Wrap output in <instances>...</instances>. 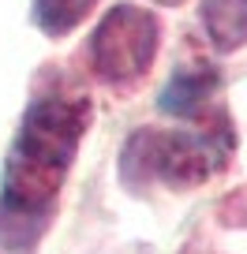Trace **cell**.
<instances>
[{
    "mask_svg": "<svg viewBox=\"0 0 247 254\" xmlns=\"http://www.w3.org/2000/svg\"><path fill=\"white\" fill-rule=\"evenodd\" d=\"M86 124L90 105L82 97H41L30 105L4 168V194H0L4 247L26 251L41 236Z\"/></svg>",
    "mask_w": 247,
    "mask_h": 254,
    "instance_id": "6da1fadb",
    "label": "cell"
},
{
    "mask_svg": "<svg viewBox=\"0 0 247 254\" xmlns=\"http://www.w3.org/2000/svg\"><path fill=\"white\" fill-rule=\"evenodd\" d=\"M154 53H158V19L131 4H116L90 38L94 71L112 86H124L146 75Z\"/></svg>",
    "mask_w": 247,
    "mask_h": 254,
    "instance_id": "3957f363",
    "label": "cell"
},
{
    "mask_svg": "<svg viewBox=\"0 0 247 254\" xmlns=\"http://www.w3.org/2000/svg\"><path fill=\"white\" fill-rule=\"evenodd\" d=\"M202 26L225 53L247 41V0H202Z\"/></svg>",
    "mask_w": 247,
    "mask_h": 254,
    "instance_id": "5b68a950",
    "label": "cell"
},
{
    "mask_svg": "<svg viewBox=\"0 0 247 254\" xmlns=\"http://www.w3.org/2000/svg\"><path fill=\"white\" fill-rule=\"evenodd\" d=\"M158 4H183V0H158Z\"/></svg>",
    "mask_w": 247,
    "mask_h": 254,
    "instance_id": "52a82bcc",
    "label": "cell"
},
{
    "mask_svg": "<svg viewBox=\"0 0 247 254\" xmlns=\"http://www.w3.org/2000/svg\"><path fill=\"white\" fill-rule=\"evenodd\" d=\"M232 124L214 112L206 131H135L120 157V176L128 187H146L150 180H161L168 187H199L232 157Z\"/></svg>",
    "mask_w": 247,
    "mask_h": 254,
    "instance_id": "7a4b0ae2",
    "label": "cell"
},
{
    "mask_svg": "<svg viewBox=\"0 0 247 254\" xmlns=\"http://www.w3.org/2000/svg\"><path fill=\"white\" fill-rule=\"evenodd\" d=\"M214 90H217V67H210V64L180 67L168 79V86L161 90V112H168V116H195L210 101Z\"/></svg>",
    "mask_w": 247,
    "mask_h": 254,
    "instance_id": "277c9868",
    "label": "cell"
},
{
    "mask_svg": "<svg viewBox=\"0 0 247 254\" xmlns=\"http://www.w3.org/2000/svg\"><path fill=\"white\" fill-rule=\"evenodd\" d=\"M94 4L97 0H34V19H38V26L45 34L60 38V34L75 30L90 15Z\"/></svg>",
    "mask_w": 247,
    "mask_h": 254,
    "instance_id": "8992f818",
    "label": "cell"
}]
</instances>
